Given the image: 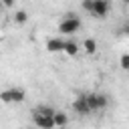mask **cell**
I'll return each instance as SVG.
<instances>
[{"label": "cell", "instance_id": "cell-14", "mask_svg": "<svg viewBox=\"0 0 129 129\" xmlns=\"http://www.w3.org/2000/svg\"><path fill=\"white\" fill-rule=\"evenodd\" d=\"M93 2H95V0H85V2H83V10L91 12V10H93Z\"/></svg>", "mask_w": 129, "mask_h": 129}, {"label": "cell", "instance_id": "cell-12", "mask_svg": "<svg viewBox=\"0 0 129 129\" xmlns=\"http://www.w3.org/2000/svg\"><path fill=\"white\" fill-rule=\"evenodd\" d=\"M26 20H28L26 10H16V12H14V22H16V24H24Z\"/></svg>", "mask_w": 129, "mask_h": 129}, {"label": "cell", "instance_id": "cell-7", "mask_svg": "<svg viewBox=\"0 0 129 129\" xmlns=\"http://www.w3.org/2000/svg\"><path fill=\"white\" fill-rule=\"evenodd\" d=\"M46 50L48 52H60V50H64V40L62 38H48L46 40Z\"/></svg>", "mask_w": 129, "mask_h": 129}, {"label": "cell", "instance_id": "cell-4", "mask_svg": "<svg viewBox=\"0 0 129 129\" xmlns=\"http://www.w3.org/2000/svg\"><path fill=\"white\" fill-rule=\"evenodd\" d=\"M32 121H34V125L40 127V129H56V125H54V117H44V115L32 111Z\"/></svg>", "mask_w": 129, "mask_h": 129}, {"label": "cell", "instance_id": "cell-2", "mask_svg": "<svg viewBox=\"0 0 129 129\" xmlns=\"http://www.w3.org/2000/svg\"><path fill=\"white\" fill-rule=\"evenodd\" d=\"M87 101H89L91 111H103L109 105V99L103 93H87Z\"/></svg>", "mask_w": 129, "mask_h": 129}, {"label": "cell", "instance_id": "cell-15", "mask_svg": "<svg viewBox=\"0 0 129 129\" xmlns=\"http://www.w3.org/2000/svg\"><path fill=\"white\" fill-rule=\"evenodd\" d=\"M125 32H127V34H129V24H127V26H125Z\"/></svg>", "mask_w": 129, "mask_h": 129}, {"label": "cell", "instance_id": "cell-13", "mask_svg": "<svg viewBox=\"0 0 129 129\" xmlns=\"http://www.w3.org/2000/svg\"><path fill=\"white\" fill-rule=\"evenodd\" d=\"M119 64H121V69L129 71V54H121V58H119Z\"/></svg>", "mask_w": 129, "mask_h": 129}, {"label": "cell", "instance_id": "cell-10", "mask_svg": "<svg viewBox=\"0 0 129 129\" xmlns=\"http://www.w3.org/2000/svg\"><path fill=\"white\" fill-rule=\"evenodd\" d=\"M83 48H85L87 54H95L97 52V40L95 38H85L83 40Z\"/></svg>", "mask_w": 129, "mask_h": 129}, {"label": "cell", "instance_id": "cell-5", "mask_svg": "<svg viewBox=\"0 0 129 129\" xmlns=\"http://www.w3.org/2000/svg\"><path fill=\"white\" fill-rule=\"evenodd\" d=\"M109 10H111V4H109L107 0H95L91 14H93L95 18H105V16L109 14Z\"/></svg>", "mask_w": 129, "mask_h": 129}, {"label": "cell", "instance_id": "cell-11", "mask_svg": "<svg viewBox=\"0 0 129 129\" xmlns=\"http://www.w3.org/2000/svg\"><path fill=\"white\" fill-rule=\"evenodd\" d=\"M34 111L40 113V115H44V117H54V113H56V109H52V107H48V105H40V107H36Z\"/></svg>", "mask_w": 129, "mask_h": 129}, {"label": "cell", "instance_id": "cell-1", "mask_svg": "<svg viewBox=\"0 0 129 129\" xmlns=\"http://www.w3.org/2000/svg\"><path fill=\"white\" fill-rule=\"evenodd\" d=\"M79 28H81V18H77L75 14H67L58 24V32L62 34H75L79 32Z\"/></svg>", "mask_w": 129, "mask_h": 129}, {"label": "cell", "instance_id": "cell-6", "mask_svg": "<svg viewBox=\"0 0 129 129\" xmlns=\"http://www.w3.org/2000/svg\"><path fill=\"white\" fill-rule=\"evenodd\" d=\"M73 111L79 113V115H89L93 113L91 107H89V101H87V95H79L75 101H73Z\"/></svg>", "mask_w": 129, "mask_h": 129}, {"label": "cell", "instance_id": "cell-8", "mask_svg": "<svg viewBox=\"0 0 129 129\" xmlns=\"http://www.w3.org/2000/svg\"><path fill=\"white\" fill-rule=\"evenodd\" d=\"M67 123H69V115L64 111H56L54 113V125H56V129H64Z\"/></svg>", "mask_w": 129, "mask_h": 129}, {"label": "cell", "instance_id": "cell-3", "mask_svg": "<svg viewBox=\"0 0 129 129\" xmlns=\"http://www.w3.org/2000/svg\"><path fill=\"white\" fill-rule=\"evenodd\" d=\"M24 97H26V93L22 89H8V91H2V95H0V99L4 103H22Z\"/></svg>", "mask_w": 129, "mask_h": 129}, {"label": "cell", "instance_id": "cell-9", "mask_svg": "<svg viewBox=\"0 0 129 129\" xmlns=\"http://www.w3.org/2000/svg\"><path fill=\"white\" fill-rule=\"evenodd\" d=\"M79 50H81V46H79V42H77V40H64V52H67L69 56L79 54Z\"/></svg>", "mask_w": 129, "mask_h": 129}]
</instances>
